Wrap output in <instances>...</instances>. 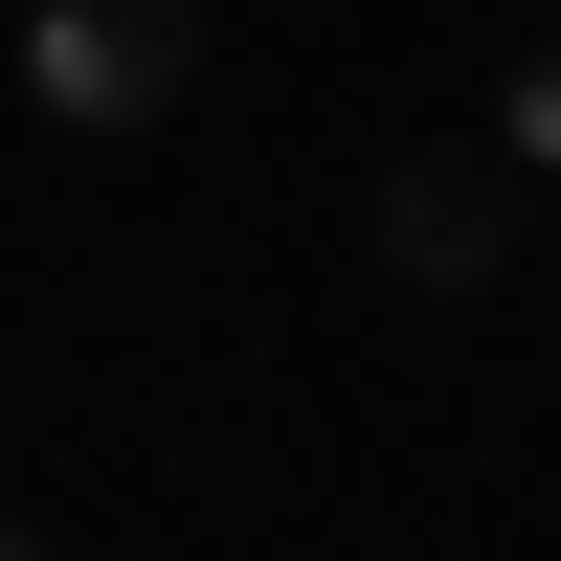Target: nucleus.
Segmentation results:
<instances>
[{
  "instance_id": "f257e3e1",
  "label": "nucleus",
  "mask_w": 561,
  "mask_h": 561,
  "mask_svg": "<svg viewBox=\"0 0 561 561\" xmlns=\"http://www.w3.org/2000/svg\"><path fill=\"white\" fill-rule=\"evenodd\" d=\"M203 90V0H23V113L45 135H158Z\"/></svg>"
},
{
  "instance_id": "f03ea898",
  "label": "nucleus",
  "mask_w": 561,
  "mask_h": 561,
  "mask_svg": "<svg viewBox=\"0 0 561 561\" xmlns=\"http://www.w3.org/2000/svg\"><path fill=\"white\" fill-rule=\"evenodd\" d=\"M382 270L404 293H494V270H517V158H494V135L382 158Z\"/></svg>"
},
{
  "instance_id": "7ed1b4c3",
  "label": "nucleus",
  "mask_w": 561,
  "mask_h": 561,
  "mask_svg": "<svg viewBox=\"0 0 561 561\" xmlns=\"http://www.w3.org/2000/svg\"><path fill=\"white\" fill-rule=\"evenodd\" d=\"M494 158H561V45H539L517 90H494Z\"/></svg>"
},
{
  "instance_id": "20e7f679",
  "label": "nucleus",
  "mask_w": 561,
  "mask_h": 561,
  "mask_svg": "<svg viewBox=\"0 0 561 561\" xmlns=\"http://www.w3.org/2000/svg\"><path fill=\"white\" fill-rule=\"evenodd\" d=\"M0 561H45V539H23V517H0Z\"/></svg>"
}]
</instances>
